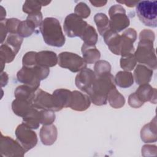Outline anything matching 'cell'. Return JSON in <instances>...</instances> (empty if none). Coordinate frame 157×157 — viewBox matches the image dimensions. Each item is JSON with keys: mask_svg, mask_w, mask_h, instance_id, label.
<instances>
[{"mask_svg": "<svg viewBox=\"0 0 157 157\" xmlns=\"http://www.w3.org/2000/svg\"><path fill=\"white\" fill-rule=\"evenodd\" d=\"M80 39L85 44L95 45L98 42V35L94 28L88 24L80 36Z\"/></svg>", "mask_w": 157, "mask_h": 157, "instance_id": "4dcf8cb0", "label": "cell"}, {"mask_svg": "<svg viewBox=\"0 0 157 157\" xmlns=\"http://www.w3.org/2000/svg\"><path fill=\"white\" fill-rule=\"evenodd\" d=\"M42 19H43V16H42V13L40 11L29 14L28 15V17H26V20H28L31 21L33 23H34L36 28L40 26V25L43 21Z\"/></svg>", "mask_w": 157, "mask_h": 157, "instance_id": "ab89813d", "label": "cell"}, {"mask_svg": "<svg viewBox=\"0 0 157 157\" xmlns=\"http://www.w3.org/2000/svg\"><path fill=\"white\" fill-rule=\"evenodd\" d=\"M137 15L145 26H157V2L156 1H140L136 6Z\"/></svg>", "mask_w": 157, "mask_h": 157, "instance_id": "277c9868", "label": "cell"}, {"mask_svg": "<svg viewBox=\"0 0 157 157\" xmlns=\"http://www.w3.org/2000/svg\"><path fill=\"white\" fill-rule=\"evenodd\" d=\"M40 124L42 125H48L52 124L56 118L55 113L52 110H40Z\"/></svg>", "mask_w": 157, "mask_h": 157, "instance_id": "74e56055", "label": "cell"}, {"mask_svg": "<svg viewBox=\"0 0 157 157\" xmlns=\"http://www.w3.org/2000/svg\"><path fill=\"white\" fill-rule=\"evenodd\" d=\"M140 138L144 143L156 142L157 140L156 117L148 123L145 124L140 131Z\"/></svg>", "mask_w": 157, "mask_h": 157, "instance_id": "d6986e66", "label": "cell"}, {"mask_svg": "<svg viewBox=\"0 0 157 157\" xmlns=\"http://www.w3.org/2000/svg\"><path fill=\"white\" fill-rule=\"evenodd\" d=\"M0 33H1V44H3L4 41L5 40L7 34L9 33L8 30L7 29V27L6 26L4 20L0 21Z\"/></svg>", "mask_w": 157, "mask_h": 157, "instance_id": "ee69618b", "label": "cell"}, {"mask_svg": "<svg viewBox=\"0 0 157 157\" xmlns=\"http://www.w3.org/2000/svg\"><path fill=\"white\" fill-rule=\"evenodd\" d=\"M0 152L2 156L22 157L26 152L21 144L9 136L1 134Z\"/></svg>", "mask_w": 157, "mask_h": 157, "instance_id": "9c48e42d", "label": "cell"}, {"mask_svg": "<svg viewBox=\"0 0 157 157\" xmlns=\"http://www.w3.org/2000/svg\"><path fill=\"white\" fill-rule=\"evenodd\" d=\"M16 53L7 44H2L0 47V60H1V72H3V69L6 63H11L15 58Z\"/></svg>", "mask_w": 157, "mask_h": 157, "instance_id": "484cf974", "label": "cell"}, {"mask_svg": "<svg viewBox=\"0 0 157 157\" xmlns=\"http://www.w3.org/2000/svg\"><path fill=\"white\" fill-rule=\"evenodd\" d=\"M81 51L83 58L87 64H93L100 59L101 53L95 45H89L83 43Z\"/></svg>", "mask_w": 157, "mask_h": 157, "instance_id": "44dd1931", "label": "cell"}, {"mask_svg": "<svg viewBox=\"0 0 157 157\" xmlns=\"http://www.w3.org/2000/svg\"><path fill=\"white\" fill-rule=\"evenodd\" d=\"M110 17V28L116 33H120L126 29L130 25V21L126 14L124 8L120 4H115L109 10Z\"/></svg>", "mask_w": 157, "mask_h": 157, "instance_id": "5b68a950", "label": "cell"}, {"mask_svg": "<svg viewBox=\"0 0 157 157\" xmlns=\"http://www.w3.org/2000/svg\"><path fill=\"white\" fill-rule=\"evenodd\" d=\"M74 13L82 18H86L90 15L91 10L86 3L80 2L74 8Z\"/></svg>", "mask_w": 157, "mask_h": 157, "instance_id": "d590c367", "label": "cell"}, {"mask_svg": "<svg viewBox=\"0 0 157 157\" xmlns=\"http://www.w3.org/2000/svg\"><path fill=\"white\" fill-rule=\"evenodd\" d=\"M0 21L4 20L6 18V9H4V8L2 6H1V13H0Z\"/></svg>", "mask_w": 157, "mask_h": 157, "instance_id": "c3c4849f", "label": "cell"}, {"mask_svg": "<svg viewBox=\"0 0 157 157\" xmlns=\"http://www.w3.org/2000/svg\"><path fill=\"white\" fill-rule=\"evenodd\" d=\"M16 140L27 152L33 148L37 144L36 133L24 123L19 124L15 131Z\"/></svg>", "mask_w": 157, "mask_h": 157, "instance_id": "30bf717a", "label": "cell"}, {"mask_svg": "<svg viewBox=\"0 0 157 157\" xmlns=\"http://www.w3.org/2000/svg\"><path fill=\"white\" fill-rule=\"evenodd\" d=\"M33 103L23 99L15 98L12 103V109L13 113L20 117H24L33 108Z\"/></svg>", "mask_w": 157, "mask_h": 157, "instance_id": "603a6c76", "label": "cell"}, {"mask_svg": "<svg viewBox=\"0 0 157 157\" xmlns=\"http://www.w3.org/2000/svg\"><path fill=\"white\" fill-rule=\"evenodd\" d=\"M4 21L9 34L17 33L18 27L21 22L20 20L15 18H12L5 19Z\"/></svg>", "mask_w": 157, "mask_h": 157, "instance_id": "f35d334b", "label": "cell"}, {"mask_svg": "<svg viewBox=\"0 0 157 157\" xmlns=\"http://www.w3.org/2000/svg\"><path fill=\"white\" fill-rule=\"evenodd\" d=\"M52 94L61 109L70 107L72 96V91L67 89L59 88L55 90Z\"/></svg>", "mask_w": 157, "mask_h": 157, "instance_id": "7402d4cb", "label": "cell"}, {"mask_svg": "<svg viewBox=\"0 0 157 157\" xmlns=\"http://www.w3.org/2000/svg\"><path fill=\"white\" fill-rule=\"evenodd\" d=\"M37 53L34 51L26 53L22 58L23 66L31 67L37 65Z\"/></svg>", "mask_w": 157, "mask_h": 157, "instance_id": "8d00e7d4", "label": "cell"}, {"mask_svg": "<svg viewBox=\"0 0 157 157\" xmlns=\"http://www.w3.org/2000/svg\"><path fill=\"white\" fill-rule=\"evenodd\" d=\"M94 21L97 26L99 34L102 36L107 31L110 29L109 19L104 13H96L94 17Z\"/></svg>", "mask_w": 157, "mask_h": 157, "instance_id": "f546056e", "label": "cell"}, {"mask_svg": "<svg viewBox=\"0 0 157 157\" xmlns=\"http://www.w3.org/2000/svg\"><path fill=\"white\" fill-rule=\"evenodd\" d=\"M118 3H121V4H125L126 6L129 7H134L137 5V4L138 3L139 1H117Z\"/></svg>", "mask_w": 157, "mask_h": 157, "instance_id": "7dc6e473", "label": "cell"}, {"mask_svg": "<svg viewBox=\"0 0 157 157\" xmlns=\"http://www.w3.org/2000/svg\"><path fill=\"white\" fill-rule=\"evenodd\" d=\"M40 111L33 107L30 112L23 117V123L32 129H37L40 124Z\"/></svg>", "mask_w": 157, "mask_h": 157, "instance_id": "cb8c5ba5", "label": "cell"}, {"mask_svg": "<svg viewBox=\"0 0 157 157\" xmlns=\"http://www.w3.org/2000/svg\"><path fill=\"white\" fill-rule=\"evenodd\" d=\"M50 2L46 1H26L23 5V12L28 15L40 12L42 6H46Z\"/></svg>", "mask_w": 157, "mask_h": 157, "instance_id": "f1b7e54d", "label": "cell"}, {"mask_svg": "<svg viewBox=\"0 0 157 157\" xmlns=\"http://www.w3.org/2000/svg\"><path fill=\"white\" fill-rule=\"evenodd\" d=\"M8 80H9V77H8V75L7 74V73L6 72H1V87L5 86L7 84Z\"/></svg>", "mask_w": 157, "mask_h": 157, "instance_id": "f6af8a7d", "label": "cell"}, {"mask_svg": "<svg viewBox=\"0 0 157 157\" xmlns=\"http://www.w3.org/2000/svg\"><path fill=\"white\" fill-rule=\"evenodd\" d=\"M58 61V56L54 52L43 50L37 53V64L40 66L49 68L56 66Z\"/></svg>", "mask_w": 157, "mask_h": 157, "instance_id": "ffe728a7", "label": "cell"}, {"mask_svg": "<svg viewBox=\"0 0 157 157\" xmlns=\"http://www.w3.org/2000/svg\"><path fill=\"white\" fill-rule=\"evenodd\" d=\"M72 92V101L69 107L71 109L82 112L86 110L90 107L91 102L88 95L77 90H74Z\"/></svg>", "mask_w": 157, "mask_h": 157, "instance_id": "5bb4252c", "label": "cell"}, {"mask_svg": "<svg viewBox=\"0 0 157 157\" xmlns=\"http://www.w3.org/2000/svg\"><path fill=\"white\" fill-rule=\"evenodd\" d=\"M17 77L18 81L23 83V85L29 86L35 91L39 89L40 80L34 67H28L23 66L18 71Z\"/></svg>", "mask_w": 157, "mask_h": 157, "instance_id": "8fae6325", "label": "cell"}, {"mask_svg": "<svg viewBox=\"0 0 157 157\" xmlns=\"http://www.w3.org/2000/svg\"><path fill=\"white\" fill-rule=\"evenodd\" d=\"M88 25L87 22L83 20V18L73 13L66 17L63 23V28L67 37H80Z\"/></svg>", "mask_w": 157, "mask_h": 157, "instance_id": "52a82bcc", "label": "cell"}, {"mask_svg": "<svg viewBox=\"0 0 157 157\" xmlns=\"http://www.w3.org/2000/svg\"><path fill=\"white\" fill-rule=\"evenodd\" d=\"M116 88L113 75L110 72L96 76L91 88L86 92L91 102L96 105H105L109 91Z\"/></svg>", "mask_w": 157, "mask_h": 157, "instance_id": "6da1fadb", "label": "cell"}, {"mask_svg": "<svg viewBox=\"0 0 157 157\" xmlns=\"http://www.w3.org/2000/svg\"><path fill=\"white\" fill-rule=\"evenodd\" d=\"M135 93L144 103L148 101L151 104H156V89L148 83L140 85Z\"/></svg>", "mask_w": 157, "mask_h": 157, "instance_id": "ac0fdd59", "label": "cell"}, {"mask_svg": "<svg viewBox=\"0 0 157 157\" xmlns=\"http://www.w3.org/2000/svg\"><path fill=\"white\" fill-rule=\"evenodd\" d=\"M151 69L144 64H137L134 71V80L137 84L140 85L148 83L153 76Z\"/></svg>", "mask_w": 157, "mask_h": 157, "instance_id": "e0dca14e", "label": "cell"}, {"mask_svg": "<svg viewBox=\"0 0 157 157\" xmlns=\"http://www.w3.org/2000/svg\"><path fill=\"white\" fill-rule=\"evenodd\" d=\"M107 100L110 105L114 109H120L124 106L125 99L116 88L111 90L108 95Z\"/></svg>", "mask_w": 157, "mask_h": 157, "instance_id": "83f0119b", "label": "cell"}, {"mask_svg": "<svg viewBox=\"0 0 157 157\" xmlns=\"http://www.w3.org/2000/svg\"><path fill=\"white\" fill-rule=\"evenodd\" d=\"M137 39V33L133 28H128L124 31L121 35V56L134 53V42Z\"/></svg>", "mask_w": 157, "mask_h": 157, "instance_id": "4fadbf2b", "label": "cell"}, {"mask_svg": "<svg viewBox=\"0 0 157 157\" xmlns=\"http://www.w3.org/2000/svg\"><path fill=\"white\" fill-rule=\"evenodd\" d=\"M111 65L109 62L105 60H98L95 63L94 72L96 76H100L105 74L110 73Z\"/></svg>", "mask_w": 157, "mask_h": 157, "instance_id": "e575fe53", "label": "cell"}, {"mask_svg": "<svg viewBox=\"0 0 157 157\" xmlns=\"http://www.w3.org/2000/svg\"><path fill=\"white\" fill-rule=\"evenodd\" d=\"M44 42L48 45L56 47H63L66 38L59 21L53 17H47L39 26Z\"/></svg>", "mask_w": 157, "mask_h": 157, "instance_id": "7a4b0ae2", "label": "cell"}, {"mask_svg": "<svg viewBox=\"0 0 157 157\" xmlns=\"http://www.w3.org/2000/svg\"><path fill=\"white\" fill-rule=\"evenodd\" d=\"M153 42L148 40H139L137 49L134 52L137 61L152 70L157 68L156 55Z\"/></svg>", "mask_w": 157, "mask_h": 157, "instance_id": "3957f363", "label": "cell"}, {"mask_svg": "<svg viewBox=\"0 0 157 157\" xmlns=\"http://www.w3.org/2000/svg\"><path fill=\"white\" fill-rule=\"evenodd\" d=\"M103 39L112 53L116 55H120L121 36L112 30L107 31L103 34Z\"/></svg>", "mask_w": 157, "mask_h": 157, "instance_id": "9a60e30c", "label": "cell"}, {"mask_svg": "<svg viewBox=\"0 0 157 157\" xmlns=\"http://www.w3.org/2000/svg\"><path fill=\"white\" fill-rule=\"evenodd\" d=\"M157 148L155 145H144L142 148V155L143 156H156Z\"/></svg>", "mask_w": 157, "mask_h": 157, "instance_id": "60d3db41", "label": "cell"}, {"mask_svg": "<svg viewBox=\"0 0 157 157\" xmlns=\"http://www.w3.org/2000/svg\"><path fill=\"white\" fill-rule=\"evenodd\" d=\"M58 64L61 67L69 69L72 72H78L86 67L87 63L83 58L74 53L61 52L58 56Z\"/></svg>", "mask_w": 157, "mask_h": 157, "instance_id": "8992f818", "label": "cell"}, {"mask_svg": "<svg viewBox=\"0 0 157 157\" xmlns=\"http://www.w3.org/2000/svg\"><path fill=\"white\" fill-rule=\"evenodd\" d=\"M36 91L29 86L22 85L17 87L14 91V96L17 99L26 100L33 103Z\"/></svg>", "mask_w": 157, "mask_h": 157, "instance_id": "4316f807", "label": "cell"}, {"mask_svg": "<svg viewBox=\"0 0 157 157\" xmlns=\"http://www.w3.org/2000/svg\"><path fill=\"white\" fill-rule=\"evenodd\" d=\"M96 78L94 72L90 68L85 67L77 74L75 84L81 91L86 93L92 86Z\"/></svg>", "mask_w": 157, "mask_h": 157, "instance_id": "7c38bea8", "label": "cell"}, {"mask_svg": "<svg viewBox=\"0 0 157 157\" xmlns=\"http://www.w3.org/2000/svg\"><path fill=\"white\" fill-rule=\"evenodd\" d=\"M36 27L31 21L26 20L21 21L17 30V33L23 38L29 37L35 31Z\"/></svg>", "mask_w": 157, "mask_h": 157, "instance_id": "1f68e13d", "label": "cell"}, {"mask_svg": "<svg viewBox=\"0 0 157 157\" xmlns=\"http://www.w3.org/2000/svg\"><path fill=\"white\" fill-rule=\"evenodd\" d=\"M23 41V38L21 37L18 33H15L9 34L7 36L4 43L12 48L15 53L17 54L20 49Z\"/></svg>", "mask_w": 157, "mask_h": 157, "instance_id": "d6a6232c", "label": "cell"}, {"mask_svg": "<svg viewBox=\"0 0 157 157\" xmlns=\"http://www.w3.org/2000/svg\"><path fill=\"white\" fill-rule=\"evenodd\" d=\"M90 2L93 6L96 7L104 6L107 2V1H90Z\"/></svg>", "mask_w": 157, "mask_h": 157, "instance_id": "bcb514c9", "label": "cell"}, {"mask_svg": "<svg viewBox=\"0 0 157 157\" xmlns=\"http://www.w3.org/2000/svg\"><path fill=\"white\" fill-rule=\"evenodd\" d=\"M114 78L115 84L122 88H129L134 83L133 75L129 71H119L117 73Z\"/></svg>", "mask_w": 157, "mask_h": 157, "instance_id": "d4e9b609", "label": "cell"}, {"mask_svg": "<svg viewBox=\"0 0 157 157\" xmlns=\"http://www.w3.org/2000/svg\"><path fill=\"white\" fill-rule=\"evenodd\" d=\"M139 39V40H148L154 42L155 39V34L152 30L145 29L140 33Z\"/></svg>", "mask_w": 157, "mask_h": 157, "instance_id": "7bdbcfd3", "label": "cell"}, {"mask_svg": "<svg viewBox=\"0 0 157 157\" xmlns=\"http://www.w3.org/2000/svg\"><path fill=\"white\" fill-rule=\"evenodd\" d=\"M33 106L38 110L53 112H58L62 109L58 104L53 94H50L41 89H38L36 91Z\"/></svg>", "mask_w": 157, "mask_h": 157, "instance_id": "ba28073f", "label": "cell"}, {"mask_svg": "<svg viewBox=\"0 0 157 157\" xmlns=\"http://www.w3.org/2000/svg\"><path fill=\"white\" fill-rule=\"evenodd\" d=\"M40 139L45 145H53L57 139L58 130L55 125H43L40 129Z\"/></svg>", "mask_w": 157, "mask_h": 157, "instance_id": "2e32d148", "label": "cell"}, {"mask_svg": "<svg viewBox=\"0 0 157 157\" xmlns=\"http://www.w3.org/2000/svg\"><path fill=\"white\" fill-rule=\"evenodd\" d=\"M120 67L123 70L130 72L134 69L137 64V60L134 53L121 56L120 58Z\"/></svg>", "mask_w": 157, "mask_h": 157, "instance_id": "836d02e7", "label": "cell"}, {"mask_svg": "<svg viewBox=\"0 0 157 157\" xmlns=\"http://www.w3.org/2000/svg\"><path fill=\"white\" fill-rule=\"evenodd\" d=\"M144 102L141 101L137 97L136 93H133L129 96L128 98V104L132 108L137 109L144 105Z\"/></svg>", "mask_w": 157, "mask_h": 157, "instance_id": "b9f144b4", "label": "cell"}]
</instances>
